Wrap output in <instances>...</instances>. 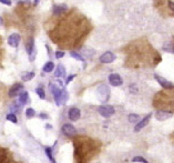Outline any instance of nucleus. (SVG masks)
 Listing matches in <instances>:
<instances>
[{
  "instance_id": "36",
  "label": "nucleus",
  "mask_w": 174,
  "mask_h": 163,
  "mask_svg": "<svg viewBox=\"0 0 174 163\" xmlns=\"http://www.w3.org/2000/svg\"><path fill=\"white\" fill-rule=\"evenodd\" d=\"M3 25V19L0 17V26H2Z\"/></svg>"
},
{
  "instance_id": "30",
  "label": "nucleus",
  "mask_w": 174,
  "mask_h": 163,
  "mask_svg": "<svg viewBox=\"0 0 174 163\" xmlns=\"http://www.w3.org/2000/svg\"><path fill=\"white\" fill-rule=\"evenodd\" d=\"M62 57H64V52H63V51H57V52H56V58L60 59V58H62Z\"/></svg>"
},
{
  "instance_id": "18",
  "label": "nucleus",
  "mask_w": 174,
  "mask_h": 163,
  "mask_svg": "<svg viewBox=\"0 0 174 163\" xmlns=\"http://www.w3.org/2000/svg\"><path fill=\"white\" fill-rule=\"evenodd\" d=\"M54 76H56L57 78L66 77V68H64L62 64H59V66L57 67V70H56V72H54Z\"/></svg>"
},
{
  "instance_id": "13",
  "label": "nucleus",
  "mask_w": 174,
  "mask_h": 163,
  "mask_svg": "<svg viewBox=\"0 0 174 163\" xmlns=\"http://www.w3.org/2000/svg\"><path fill=\"white\" fill-rule=\"evenodd\" d=\"M151 117H152V114L151 113H149V114L146 115V117H144L143 119L140 121L138 124L135 125V128H134V131L135 132H139V131H141L143 128H145L146 125L149 124V122H150V119H151Z\"/></svg>"
},
{
  "instance_id": "7",
  "label": "nucleus",
  "mask_w": 174,
  "mask_h": 163,
  "mask_svg": "<svg viewBox=\"0 0 174 163\" xmlns=\"http://www.w3.org/2000/svg\"><path fill=\"white\" fill-rule=\"evenodd\" d=\"M61 130H62L63 134L67 135V137H69V138H71V137H74V135L77 134V129L73 127L72 124H69V123H67V124L63 125Z\"/></svg>"
},
{
  "instance_id": "8",
  "label": "nucleus",
  "mask_w": 174,
  "mask_h": 163,
  "mask_svg": "<svg viewBox=\"0 0 174 163\" xmlns=\"http://www.w3.org/2000/svg\"><path fill=\"white\" fill-rule=\"evenodd\" d=\"M109 82L113 86V87H120L123 83V80L118 73H111L109 76Z\"/></svg>"
},
{
  "instance_id": "14",
  "label": "nucleus",
  "mask_w": 174,
  "mask_h": 163,
  "mask_svg": "<svg viewBox=\"0 0 174 163\" xmlns=\"http://www.w3.org/2000/svg\"><path fill=\"white\" fill-rule=\"evenodd\" d=\"M19 42H20V36L18 33H12L8 38V44H9V46L13 47V48H17L19 46Z\"/></svg>"
},
{
  "instance_id": "19",
  "label": "nucleus",
  "mask_w": 174,
  "mask_h": 163,
  "mask_svg": "<svg viewBox=\"0 0 174 163\" xmlns=\"http://www.w3.org/2000/svg\"><path fill=\"white\" fill-rule=\"evenodd\" d=\"M28 99H29V94L28 92H21V94L19 95V103H20V105H26L27 102H28Z\"/></svg>"
},
{
  "instance_id": "10",
  "label": "nucleus",
  "mask_w": 174,
  "mask_h": 163,
  "mask_svg": "<svg viewBox=\"0 0 174 163\" xmlns=\"http://www.w3.org/2000/svg\"><path fill=\"white\" fill-rule=\"evenodd\" d=\"M173 115V112L171 111H165V110H158L155 112V118L159 121H164V120H167Z\"/></svg>"
},
{
  "instance_id": "37",
  "label": "nucleus",
  "mask_w": 174,
  "mask_h": 163,
  "mask_svg": "<svg viewBox=\"0 0 174 163\" xmlns=\"http://www.w3.org/2000/svg\"><path fill=\"white\" fill-rule=\"evenodd\" d=\"M45 128H47V129H51V125L50 124H47V127H45Z\"/></svg>"
},
{
  "instance_id": "27",
  "label": "nucleus",
  "mask_w": 174,
  "mask_h": 163,
  "mask_svg": "<svg viewBox=\"0 0 174 163\" xmlns=\"http://www.w3.org/2000/svg\"><path fill=\"white\" fill-rule=\"evenodd\" d=\"M35 92H37V94H38V95H39V98H40V99H45V90H43L41 87L37 88V89H35Z\"/></svg>"
},
{
  "instance_id": "31",
  "label": "nucleus",
  "mask_w": 174,
  "mask_h": 163,
  "mask_svg": "<svg viewBox=\"0 0 174 163\" xmlns=\"http://www.w3.org/2000/svg\"><path fill=\"white\" fill-rule=\"evenodd\" d=\"M74 77H76V74H71V76H69L68 78H67V80H66V84L70 83V82L72 81L73 79H74Z\"/></svg>"
},
{
  "instance_id": "25",
  "label": "nucleus",
  "mask_w": 174,
  "mask_h": 163,
  "mask_svg": "<svg viewBox=\"0 0 174 163\" xmlns=\"http://www.w3.org/2000/svg\"><path fill=\"white\" fill-rule=\"evenodd\" d=\"M35 115V111L32 109V108H28V109L26 110V117L27 118L30 119V118H33Z\"/></svg>"
},
{
  "instance_id": "35",
  "label": "nucleus",
  "mask_w": 174,
  "mask_h": 163,
  "mask_svg": "<svg viewBox=\"0 0 174 163\" xmlns=\"http://www.w3.org/2000/svg\"><path fill=\"white\" fill-rule=\"evenodd\" d=\"M171 140H172V142L174 143V132H173V133H172V134H171Z\"/></svg>"
},
{
  "instance_id": "6",
  "label": "nucleus",
  "mask_w": 174,
  "mask_h": 163,
  "mask_svg": "<svg viewBox=\"0 0 174 163\" xmlns=\"http://www.w3.org/2000/svg\"><path fill=\"white\" fill-rule=\"evenodd\" d=\"M50 89L51 93H52L53 98H54V101H56V105H61V91H62V89H60L56 84H51Z\"/></svg>"
},
{
  "instance_id": "21",
  "label": "nucleus",
  "mask_w": 174,
  "mask_h": 163,
  "mask_svg": "<svg viewBox=\"0 0 174 163\" xmlns=\"http://www.w3.org/2000/svg\"><path fill=\"white\" fill-rule=\"evenodd\" d=\"M54 68V63L52 61H49L43 66V72H51Z\"/></svg>"
},
{
  "instance_id": "26",
  "label": "nucleus",
  "mask_w": 174,
  "mask_h": 163,
  "mask_svg": "<svg viewBox=\"0 0 174 163\" xmlns=\"http://www.w3.org/2000/svg\"><path fill=\"white\" fill-rule=\"evenodd\" d=\"M139 120H140V117L138 114H135V113H131V114H129V121L131 123L138 122Z\"/></svg>"
},
{
  "instance_id": "33",
  "label": "nucleus",
  "mask_w": 174,
  "mask_h": 163,
  "mask_svg": "<svg viewBox=\"0 0 174 163\" xmlns=\"http://www.w3.org/2000/svg\"><path fill=\"white\" fill-rule=\"evenodd\" d=\"M39 117H40V118H42V119H47V118H48V115L45 114V113H41V114L39 115Z\"/></svg>"
},
{
  "instance_id": "9",
  "label": "nucleus",
  "mask_w": 174,
  "mask_h": 163,
  "mask_svg": "<svg viewBox=\"0 0 174 163\" xmlns=\"http://www.w3.org/2000/svg\"><path fill=\"white\" fill-rule=\"evenodd\" d=\"M22 89H23V86L21 83L13 84L12 87L10 88V90H9V97L15 98V97H17V95H20Z\"/></svg>"
},
{
  "instance_id": "20",
  "label": "nucleus",
  "mask_w": 174,
  "mask_h": 163,
  "mask_svg": "<svg viewBox=\"0 0 174 163\" xmlns=\"http://www.w3.org/2000/svg\"><path fill=\"white\" fill-rule=\"evenodd\" d=\"M33 77H35V72H23L21 74V79L23 81H30L31 79H33Z\"/></svg>"
},
{
  "instance_id": "17",
  "label": "nucleus",
  "mask_w": 174,
  "mask_h": 163,
  "mask_svg": "<svg viewBox=\"0 0 174 163\" xmlns=\"http://www.w3.org/2000/svg\"><path fill=\"white\" fill-rule=\"evenodd\" d=\"M67 9H68V7H67L66 5H59V6H53V9H52V12L53 15H62V13H64L67 11Z\"/></svg>"
},
{
  "instance_id": "15",
  "label": "nucleus",
  "mask_w": 174,
  "mask_h": 163,
  "mask_svg": "<svg viewBox=\"0 0 174 163\" xmlns=\"http://www.w3.org/2000/svg\"><path fill=\"white\" fill-rule=\"evenodd\" d=\"M68 117H69V119H70L71 121H78V120L80 119V117H81L80 110H79L78 108H71V109L69 110Z\"/></svg>"
},
{
  "instance_id": "12",
  "label": "nucleus",
  "mask_w": 174,
  "mask_h": 163,
  "mask_svg": "<svg viewBox=\"0 0 174 163\" xmlns=\"http://www.w3.org/2000/svg\"><path fill=\"white\" fill-rule=\"evenodd\" d=\"M114 60H115V54L110 52V51H106L100 57V62H102V63H111Z\"/></svg>"
},
{
  "instance_id": "22",
  "label": "nucleus",
  "mask_w": 174,
  "mask_h": 163,
  "mask_svg": "<svg viewBox=\"0 0 174 163\" xmlns=\"http://www.w3.org/2000/svg\"><path fill=\"white\" fill-rule=\"evenodd\" d=\"M68 99H69L68 91L66 89H62V91H61V105H64L68 101Z\"/></svg>"
},
{
  "instance_id": "4",
  "label": "nucleus",
  "mask_w": 174,
  "mask_h": 163,
  "mask_svg": "<svg viewBox=\"0 0 174 163\" xmlns=\"http://www.w3.org/2000/svg\"><path fill=\"white\" fill-rule=\"evenodd\" d=\"M98 97L101 102H106L110 98V89L106 84H101L98 88Z\"/></svg>"
},
{
  "instance_id": "11",
  "label": "nucleus",
  "mask_w": 174,
  "mask_h": 163,
  "mask_svg": "<svg viewBox=\"0 0 174 163\" xmlns=\"http://www.w3.org/2000/svg\"><path fill=\"white\" fill-rule=\"evenodd\" d=\"M154 78H155V80H157V81L160 83V86H161V87H163L164 89L170 90V89H173V88H174L173 84H172L170 81H167V79H164L163 77H160L159 74H155V76H154Z\"/></svg>"
},
{
  "instance_id": "2",
  "label": "nucleus",
  "mask_w": 174,
  "mask_h": 163,
  "mask_svg": "<svg viewBox=\"0 0 174 163\" xmlns=\"http://www.w3.org/2000/svg\"><path fill=\"white\" fill-rule=\"evenodd\" d=\"M154 107L159 110L174 111V88L170 91H161L154 98Z\"/></svg>"
},
{
  "instance_id": "34",
  "label": "nucleus",
  "mask_w": 174,
  "mask_h": 163,
  "mask_svg": "<svg viewBox=\"0 0 174 163\" xmlns=\"http://www.w3.org/2000/svg\"><path fill=\"white\" fill-rule=\"evenodd\" d=\"M39 1H40V0H35V1H33V5L37 6V5L39 3Z\"/></svg>"
},
{
  "instance_id": "16",
  "label": "nucleus",
  "mask_w": 174,
  "mask_h": 163,
  "mask_svg": "<svg viewBox=\"0 0 174 163\" xmlns=\"http://www.w3.org/2000/svg\"><path fill=\"white\" fill-rule=\"evenodd\" d=\"M26 50H27V54H29V57L35 52V40H33V38H29V40L27 41V44H26Z\"/></svg>"
},
{
  "instance_id": "3",
  "label": "nucleus",
  "mask_w": 174,
  "mask_h": 163,
  "mask_svg": "<svg viewBox=\"0 0 174 163\" xmlns=\"http://www.w3.org/2000/svg\"><path fill=\"white\" fill-rule=\"evenodd\" d=\"M158 5L163 12H167L170 16H174V0H159Z\"/></svg>"
},
{
  "instance_id": "5",
  "label": "nucleus",
  "mask_w": 174,
  "mask_h": 163,
  "mask_svg": "<svg viewBox=\"0 0 174 163\" xmlns=\"http://www.w3.org/2000/svg\"><path fill=\"white\" fill-rule=\"evenodd\" d=\"M98 112L103 118H110L114 114L115 110H114V108L112 107V105H100V107L98 108Z\"/></svg>"
},
{
  "instance_id": "29",
  "label": "nucleus",
  "mask_w": 174,
  "mask_h": 163,
  "mask_svg": "<svg viewBox=\"0 0 174 163\" xmlns=\"http://www.w3.org/2000/svg\"><path fill=\"white\" fill-rule=\"evenodd\" d=\"M7 120L8 121H11V122H13V123H17V121H18L15 113H9V114L7 115Z\"/></svg>"
},
{
  "instance_id": "1",
  "label": "nucleus",
  "mask_w": 174,
  "mask_h": 163,
  "mask_svg": "<svg viewBox=\"0 0 174 163\" xmlns=\"http://www.w3.org/2000/svg\"><path fill=\"white\" fill-rule=\"evenodd\" d=\"M74 158L77 163H88L100 151L101 143L90 138L81 137L74 140Z\"/></svg>"
},
{
  "instance_id": "32",
  "label": "nucleus",
  "mask_w": 174,
  "mask_h": 163,
  "mask_svg": "<svg viewBox=\"0 0 174 163\" xmlns=\"http://www.w3.org/2000/svg\"><path fill=\"white\" fill-rule=\"evenodd\" d=\"M0 2L3 3V5H6V6H10L11 0H0Z\"/></svg>"
},
{
  "instance_id": "28",
  "label": "nucleus",
  "mask_w": 174,
  "mask_h": 163,
  "mask_svg": "<svg viewBox=\"0 0 174 163\" xmlns=\"http://www.w3.org/2000/svg\"><path fill=\"white\" fill-rule=\"evenodd\" d=\"M132 162H140V163H149L148 162V160H146L145 158H143V156H134L133 159H132Z\"/></svg>"
},
{
  "instance_id": "24",
  "label": "nucleus",
  "mask_w": 174,
  "mask_h": 163,
  "mask_svg": "<svg viewBox=\"0 0 174 163\" xmlns=\"http://www.w3.org/2000/svg\"><path fill=\"white\" fill-rule=\"evenodd\" d=\"M70 56L71 57H73L74 59H77V60H79V61H82V62H84V58L81 54H79L78 52H76V51H71L70 52Z\"/></svg>"
},
{
  "instance_id": "23",
  "label": "nucleus",
  "mask_w": 174,
  "mask_h": 163,
  "mask_svg": "<svg viewBox=\"0 0 174 163\" xmlns=\"http://www.w3.org/2000/svg\"><path fill=\"white\" fill-rule=\"evenodd\" d=\"M45 154H47V156L49 158V160L51 161V163H56V160H54V158L52 156V149H51V148H45Z\"/></svg>"
}]
</instances>
